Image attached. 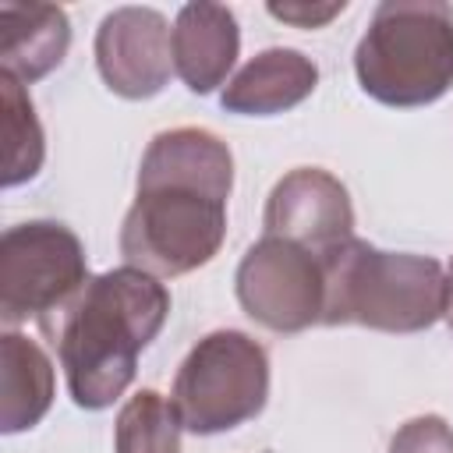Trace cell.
<instances>
[{"instance_id": "obj_6", "label": "cell", "mask_w": 453, "mask_h": 453, "mask_svg": "<svg viewBox=\"0 0 453 453\" xmlns=\"http://www.w3.org/2000/svg\"><path fill=\"white\" fill-rule=\"evenodd\" d=\"M88 258L78 234L57 219L14 223L0 237V319L21 326L28 319L46 322L85 283Z\"/></svg>"}, {"instance_id": "obj_5", "label": "cell", "mask_w": 453, "mask_h": 453, "mask_svg": "<svg viewBox=\"0 0 453 453\" xmlns=\"http://www.w3.org/2000/svg\"><path fill=\"white\" fill-rule=\"evenodd\" d=\"M173 407L195 435H219L262 414L269 400V354L241 329L202 336L177 368Z\"/></svg>"}, {"instance_id": "obj_7", "label": "cell", "mask_w": 453, "mask_h": 453, "mask_svg": "<svg viewBox=\"0 0 453 453\" xmlns=\"http://www.w3.org/2000/svg\"><path fill=\"white\" fill-rule=\"evenodd\" d=\"M234 290L248 319L273 333H301L322 322L326 258L315 251L262 234L234 273Z\"/></svg>"}, {"instance_id": "obj_4", "label": "cell", "mask_w": 453, "mask_h": 453, "mask_svg": "<svg viewBox=\"0 0 453 453\" xmlns=\"http://www.w3.org/2000/svg\"><path fill=\"white\" fill-rule=\"evenodd\" d=\"M365 96L411 110L453 88V7L442 0H382L354 50Z\"/></svg>"}, {"instance_id": "obj_15", "label": "cell", "mask_w": 453, "mask_h": 453, "mask_svg": "<svg viewBox=\"0 0 453 453\" xmlns=\"http://www.w3.org/2000/svg\"><path fill=\"white\" fill-rule=\"evenodd\" d=\"M180 414L156 389H138L117 414L113 453H180Z\"/></svg>"}, {"instance_id": "obj_16", "label": "cell", "mask_w": 453, "mask_h": 453, "mask_svg": "<svg viewBox=\"0 0 453 453\" xmlns=\"http://www.w3.org/2000/svg\"><path fill=\"white\" fill-rule=\"evenodd\" d=\"M389 453H453V428L439 414H418L393 432Z\"/></svg>"}, {"instance_id": "obj_13", "label": "cell", "mask_w": 453, "mask_h": 453, "mask_svg": "<svg viewBox=\"0 0 453 453\" xmlns=\"http://www.w3.org/2000/svg\"><path fill=\"white\" fill-rule=\"evenodd\" d=\"M53 361L25 333L0 336V432L18 435L35 428L53 403Z\"/></svg>"}, {"instance_id": "obj_12", "label": "cell", "mask_w": 453, "mask_h": 453, "mask_svg": "<svg viewBox=\"0 0 453 453\" xmlns=\"http://www.w3.org/2000/svg\"><path fill=\"white\" fill-rule=\"evenodd\" d=\"M71 46V21L53 4H0V71L21 85L46 78L64 64Z\"/></svg>"}, {"instance_id": "obj_8", "label": "cell", "mask_w": 453, "mask_h": 453, "mask_svg": "<svg viewBox=\"0 0 453 453\" xmlns=\"http://www.w3.org/2000/svg\"><path fill=\"white\" fill-rule=\"evenodd\" d=\"M262 234L294 241L329 258L354 237V205L347 188L322 166H297L276 180L262 212Z\"/></svg>"}, {"instance_id": "obj_11", "label": "cell", "mask_w": 453, "mask_h": 453, "mask_svg": "<svg viewBox=\"0 0 453 453\" xmlns=\"http://www.w3.org/2000/svg\"><path fill=\"white\" fill-rule=\"evenodd\" d=\"M319 85L311 57L290 46H269L255 53L223 88L219 106L241 117H273L304 103Z\"/></svg>"}, {"instance_id": "obj_17", "label": "cell", "mask_w": 453, "mask_h": 453, "mask_svg": "<svg viewBox=\"0 0 453 453\" xmlns=\"http://www.w3.org/2000/svg\"><path fill=\"white\" fill-rule=\"evenodd\" d=\"M343 7H347L343 0H333V4H301V0H294V4H265V11L273 18H280V21L294 25V28H322L336 14H343Z\"/></svg>"}, {"instance_id": "obj_2", "label": "cell", "mask_w": 453, "mask_h": 453, "mask_svg": "<svg viewBox=\"0 0 453 453\" xmlns=\"http://www.w3.org/2000/svg\"><path fill=\"white\" fill-rule=\"evenodd\" d=\"M166 315L170 290L156 276L120 265L92 276L39 329L57 347L71 400L81 411H103L124 396L138 354L159 336Z\"/></svg>"}, {"instance_id": "obj_3", "label": "cell", "mask_w": 453, "mask_h": 453, "mask_svg": "<svg viewBox=\"0 0 453 453\" xmlns=\"http://www.w3.org/2000/svg\"><path fill=\"white\" fill-rule=\"evenodd\" d=\"M446 311V273L428 255L382 251L350 237L326 258L322 326L421 333Z\"/></svg>"}, {"instance_id": "obj_18", "label": "cell", "mask_w": 453, "mask_h": 453, "mask_svg": "<svg viewBox=\"0 0 453 453\" xmlns=\"http://www.w3.org/2000/svg\"><path fill=\"white\" fill-rule=\"evenodd\" d=\"M442 319L453 329V258H449V269H446V311H442Z\"/></svg>"}, {"instance_id": "obj_9", "label": "cell", "mask_w": 453, "mask_h": 453, "mask_svg": "<svg viewBox=\"0 0 453 453\" xmlns=\"http://www.w3.org/2000/svg\"><path fill=\"white\" fill-rule=\"evenodd\" d=\"M170 25L152 7H117L99 21L96 67L120 99H152L173 74Z\"/></svg>"}, {"instance_id": "obj_14", "label": "cell", "mask_w": 453, "mask_h": 453, "mask_svg": "<svg viewBox=\"0 0 453 453\" xmlns=\"http://www.w3.org/2000/svg\"><path fill=\"white\" fill-rule=\"evenodd\" d=\"M0 110H4V142H7L4 188H18L42 170L46 138H42V124L32 106V96L7 71H0Z\"/></svg>"}, {"instance_id": "obj_10", "label": "cell", "mask_w": 453, "mask_h": 453, "mask_svg": "<svg viewBox=\"0 0 453 453\" xmlns=\"http://www.w3.org/2000/svg\"><path fill=\"white\" fill-rule=\"evenodd\" d=\"M170 50H173V74L195 96H209L216 85L226 81L241 53V28L234 11L205 0L184 4L173 18Z\"/></svg>"}, {"instance_id": "obj_1", "label": "cell", "mask_w": 453, "mask_h": 453, "mask_svg": "<svg viewBox=\"0 0 453 453\" xmlns=\"http://www.w3.org/2000/svg\"><path fill=\"white\" fill-rule=\"evenodd\" d=\"M234 191L230 145L205 127L159 131L138 166L134 202L120 226L127 265L170 280L209 265L226 237Z\"/></svg>"}]
</instances>
